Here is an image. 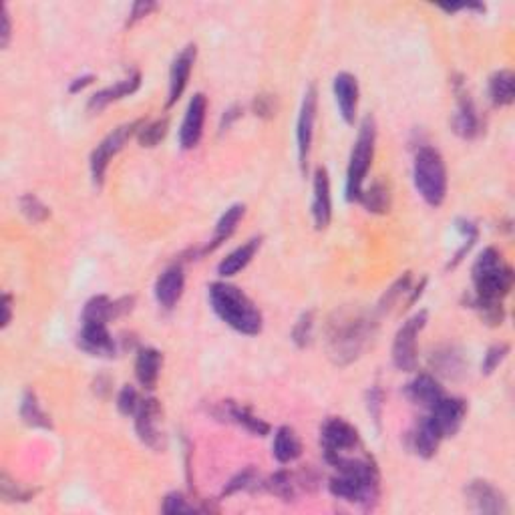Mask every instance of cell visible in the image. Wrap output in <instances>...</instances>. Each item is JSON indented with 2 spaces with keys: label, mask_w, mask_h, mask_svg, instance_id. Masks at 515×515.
<instances>
[{
  "label": "cell",
  "mask_w": 515,
  "mask_h": 515,
  "mask_svg": "<svg viewBox=\"0 0 515 515\" xmlns=\"http://www.w3.org/2000/svg\"><path fill=\"white\" fill-rule=\"evenodd\" d=\"M429 365H431L435 376L447 381H459L467 373L465 355L457 344H441V347L433 349Z\"/></svg>",
  "instance_id": "obj_23"
},
{
  "label": "cell",
  "mask_w": 515,
  "mask_h": 515,
  "mask_svg": "<svg viewBox=\"0 0 515 515\" xmlns=\"http://www.w3.org/2000/svg\"><path fill=\"white\" fill-rule=\"evenodd\" d=\"M133 422L137 439H140L145 447H149L156 453L165 449V433L164 429H161L164 409H161V403L156 397L141 398V403L133 414Z\"/></svg>",
  "instance_id": "obj_12"
},
{
  "label": "cell",
  "mask_w": 515,
  "mask_h": 515,
  "mask_svg": "<svg viewBox=\"0 0 515 515\" xmlns=\"http://www.w3.org/2000/svg\"><path fill=\"white\" fill-rule=\"evenodd\" d=\"M262 236H252L248 242H244L242 245H237L234 252H229L228 256L218 264V274L220 278H232V276L240 274L244 268H248V264L256 258V253L262 248Z\"/></svg>",
  "instance_id": "obj_26"
},
{
  "label": "cell",
  "mask_w": 515,
  "mask_h": 515,
  "mask_svg": "<svg viewBox=\"0 0 515 515\" xmlns=\"http://www.w3.org/2000/svg\"><path fill=\"white\" fill-rule=\"evenodd\" d=\"M310 213L314 228L325 232L333 221V194H330V175L326 167H317L312 175V204Z\"/></svg>",
  "instance_id": "obj_18"
},
{
  "label": "cell",
  "mask_w": 515,
  "mask_h": 515,
  "mask_svg": "<svg viewBox=\"0 0 515 515\" xmlns=\"http://www.w3.org/2000/svg\"><path fill=\"white\" fill-rule=\"evenodd\" d=\"M262 491H268V494H272L274 497L282 499L284 503L296 502L300 495L296 475L288 471V469H280V471L272 473L270 478H266L262 481Z\"/></svg>",
  "instance_id": "obj_31"
},
{
  "label": "cell",
  "mask_w": 515,
  "mask_h": 515,
  "mask_svg": "<svg viewBox=\"0 0 515 515\" xmlns=\"http://www.w3.org/2000/svg\"><path fill=\"white\" fill-rule=\"evenodd\" d=\"M207 115V97L204 93H194L189 99L186 115L180 127V148L183 151L196 149L204 137V125Z\"/></svg>",
  "instance_id": "obj_16"
},
{
  "label": "cell",
  "mask_w": 515,
  "mask_h": 515,
  "mask_svg": "<svg viewBox=\"0 0 515 515\" xmlns=\"http://www.w3.org/2000/svg\"><path fill=\"white\" fill-rule=\"evenodd\" d=\"M141 403V397L137 393V389L133 384H123L121 390L117 393V411L123 414V417H133L137 406Z\"/></svg>",
  "instance_id": "obj_43"
},
{
  "label": "cell",
  "mask_w": 515,
  "mask_h": 515,
  "mask_svg": "<svg viewBox=\"0 0 515 515\" xmlns=\"http://www.w3.org/2000/svg\"><path fill=\"white\" fill-rule=\"evenodd\" d=\"M164 355L153 347H141L135 357V379L145 390H153L159 382Z\"/></svg>",
  "instance_id": "obj_27"
},
{
  "label": "cell",
  "mask_w": 515,
  "mask_h": 515,
  "mask_svg": "<svg viewBox=\"0 0 515 515\" xmlns=\"http://www.w3.org/2000/svg\"><path fill=\"white\" fill-rule=\"evenodd\" d=\"M276 111H278V101H276V95L270 93H260L253 97L252 101V113L260 119H274Z\"/></svg>",
  "instance_id": "obj_44"
},
{
  "label": "cell",
  "mask_w": 515,
  "mask_h": 515,
  "mask_svg": "<svg viewBox=\"0 0 515 515\" xmlns=\"http://www.w3.org/2000/svg\"><path fill=\"white\" fill-rule=\"evenodd\" d=\"M374 145H376V121L373 115L360 121L357 140L352 143L349 167H347V186H344V194H347L349 202H358L365 189V180L368 172H371L373 159H374Z\"/></svg>",
  "instance_id": "obj_6"
},
{
  "label": "cell",
  "mask_w": 515,
  "mask_h": 515,
  "mask_svg": "<svg viewBox=\"0 0 515 515\" xmlns=\"http://www.w3.org/2000/svg\"><path fill=\"white\" fill-rule=\"evenodd\" d=\"M413 183L422 202L441 207L447 197V165L441 151L433 145H419L413 159Z\"/></svg>",
  "instance_id": "obj_4"
},
{
  "label": "cell",
  "mask_w": 515,
  "mask_h": 515,
  "mask_svg": "<svg viewBox=\"0 0 515 515\" xmlns=\"http://www.w3.org/2000/svg\"><path fill=\"white\" fill-rule=\"evenodd\" d=\"M376 333L373 314L358 309H341L328 318L326 352L336 366H349L363 355Z\"/></svg>",
  "instance_id": "obj_2"
},
{
  "label": "cell",
  "mask_w": 515,
  "mask_h": 515,
  "mask_svg": "<svg viewBox=\"0 0 515 515\" xmlns=\"http://www.w3.org/2000/svg\"><path fill=\"white\" fill-rule=\"evenodd\" d=\"M443 439V433L439 431V427H437V422L429 413L414 422L411 431L406 433V443H409L414 455L421 459H433L437 451H439Z\"/></svg>",
  "instance_id": "obj_20"
},
{
  "label": "cell",
  "mask_w": 515,
  "mask_h": 515,
  "mask_svg": "<svg viewBox=\"0 0 515 515\" xmlns=\"http://www.w3.org/2000/svg\"><path fill=\"white\" fill-rule=\"evenodd\" d=\"M262 478H260V471L253 465L244 467L242 471H237L232 479L226 483L224 491H221V497H232L236 494H253V491L262 489Z\"/></svg>",
  "instance_id": "obj_34"
},
{
  "label": "cell",
  "mask_w": 515,
  "mask_h": 515,
  "mask_svg": "<svg viewBox=\"0 0 515 515\" xmlns=\"http://www.w3.org/2000/svg\"><path fill=\"white\" fill-rule=\"evenodd\" d=\"M196 59H197V47L194 43L186 44V47L178 52V57L173 59L172 68H169L167 109H172V107L180 101L181 95L186 93L191 71H194V65H196Z\"/></svg>",
  "instance_id": "obj_17"
},
{
  "label": "cell",
  "mask_w": 515,
  "mask_h": 515,
  "mask_svg": "<svg viewBox=\"0 0 515 515\" xmlns=\"http://www.w3.org/2000/svg\"><path fill=\"white\" fill-rule=\"evenodd\" d=\"M382 409H384V393L381 387H371L366 390V411L371 414V419L374 421L376 427H381L382 419Z\"/></svg>",
  "instance_id": "obj_46"
},
{
  "label": "cell",
  "mask_w": 515,
  "mask_h": 515,
  "mask_svg": "<svg viewBox=\"0 0 515 515\" xmlns=\"http://www.w3.org/2000/svg\"><path fill=\"white\" fill-rule=\"evenodd\" d=\"M0 20H3V28H0V47L6 49L12 38V19L6 4H3V9H0Z\"/></svg>",
  "instance_id": "obj_48"
},
{
  "label": "cell",
  "mask_w": 515,
  "mask_h": 515,
  "mask_svg": "<svg viewBox=\"0 0 515 515\" xmlns=\"http://www.w3.org/2000/svg\"><path fill=\"white\" fill-rule=\"evenodd\" d=\"M358 204L363 205L368 213H376V216H384V213H389L390 204H393L389 183L384 180L373 181L371 188L363 189V196H360Z\"/></svg>",
  "instance_id": "obj_32"
},
{
  "label": "cell",
  "mask_w": 515,
  "mask_h": 515,
  "mask_svg": "<svg viewBox=\"0 0 515 515\" xmlns=\"http://www.w3.org/2000/svg\"><path fill=\"white\" fill-rule=\"evenodd\" d=\"M403 393L413 405H417V406H422V409L431 411L433 406L439 403V398L445 395V390H443L441 382H439V379H437L435 374L419 373V374H414L413 379L405 384Z\"/></svg>",
  "instance_id": "obj_25"
},
{
  "label": "cell",
  "mask_w": 515,
  "mask_h": 515,
  "mask_svg": "<svg viewBox=\"0 0 515 515\" xmlns=\"http://www.w3.org/2000/svg\"><path fill=\"white\" fill-rule=\"evenodd\" d=\"M317 117H318V89L317 84H309L302 95V103H300V113L296 121V151H298V165L302 175H306V172H309Z\"/></svg>",
  "instance_id": "obj_11"
},
{
  "label": "cell",
  "mask_w": 515,
  "mask_h": 515,
  "mask_svg": "<svg viewBox=\"0 0 515 515\" xmlns=\"http://www.w3.org/2000/svg\"><path fill=\"white\" fill-rule=\"evenodd\" d=\"M183 290H186V272H183V264L173 262L157 276L156 286H153V296H156L159 309L169 312L178 306L183 296Z\"/></svg>",
  "instance_id": "obj_19"
},
{
  "label": "cell",
  "mask_w": 515,
  "mask_h": 515,
  "mask_svg": "<svg viewBox=\"0 0 515 515\" xmlns=\"http://www.w3.org/2000/svg\"><path fill=\"white\" fill-rule=\"evenodd\" d=\"M36 495V489L22 487L20 483L9 478V473H3L0 478V497L6 503H27Z\"/></svg>",
  "instance_id": "obj_37"
},
{
  "label": "cell",
  "mask_w": 515,
  "mask_h": 515,
  "mask_svg": "<svg viewBox=\"0 0 515 515\" xmlns=\"http://www.w3.org/2000/svg\"><path fill=\"white\" fill-rule=\"evenodd\" d=\"M465 502L469 510L487 515L510 513L507 497L499 487L487 479H473L465 486Z\"/></svg>",
  "instance_id": "obj_13"
},
{
  "label": "cell",
  "mask_w": 515,
  "mask_h": 515,
  "mask_svg": "<svg viewBox=\"0 0 515 515\" xmlns=\"http://www.w3.org/2000/svg\"><path fill=\"white\" fill-rule=\"evenodd\" d=\"M145 119H135L129 123H123V125L115 127L113 132L107 133L101 141L95 145V149L91 151L89 157V169H91V178H93V183L97 188H101L105 183V175L107 169H109V164L113 157L125 148L127 141L132 137H137V132H140Z\"/></svg>",
  "instance_id": "obj_7"
},
{
  "label": "cell",
  "mask_w": 515,
  "mask_h": 515,
  "mask_svg": "<svg viewBox=\"0 0 515 515\" xmlns=\"http://www.w3.org/2000/svg\"><path fill=\"white\" fill-rule=\"evenodd\" d=\"M19 414L25 425L33 427V429H52L51 417L41 406V401L33 389H27L25 393L20 397V405H19Z\"/></svg>",
  "instance_id": "obj_33"
},
{
  "label": "cell",
  "mask_w": 515,
  "mask_h": 515,
  "mask_svg": "<svg viewBox=\"0 0 515 515\" xmlns=\"http://www.w3.org/2000/svg\"><path fill=\"white\" fill-rule=\"evenodd\" d=\"M330 467L336 469V475L328 481V491L334 499L358 505L366 511L379 505L381 471L373 455L363 449L336 459Z\"/></svg>",
  "instance_id": "obj_1"
},
{
  "label": "cell",
  "mask_w": 515,
  "mask_h": 515,
  "mask_svg": "<svg viewBox=\"0 0 515 515\" xmlns=\"http://www.w3.org/2000/svg\"><path fill=\"white\" fill-rule=\"evenodd\" d=\"M161 511L167 515L173 513H194L199 511V505L191 503L189 499L181 494V491H172L164 497V503H161Z\"/></svg>",
  "instance_id": "obj_42"
},
{
  "label": "cell",
  "mask_w": 515,
  "mask_h": 515,
  "mask_svg": "<svg viewBox=\"0 0 515 515\" xmlns=\"http://www.w3.org/2000/svg\"><path fill=\"white\" fill-rule=\"evenodd\" d=\"M411 282H413L411 272H405L403 276H398V278L393 282V286H390L382 294L381 302H379V310L381 312H389L390 309H395V306L398 304V300H401L405 294H409V292H411Z\"/></svg>",
  "instance_id": "obj_39"
},
{
  "label": "cell",
  "mask_w": 515,
  "mask_h": 515,
  "mask_svg": "<svg viewBox=\"0 0 515 515\" xmlns=\"http://www.w3.org/2000/svg\"><path fill=\"white\" fill-rule=\"evenodd\" d=\"M212 414L221 422H232V425H237L240 429H244L245 433H250L252 437H266L272 429L264 419H260L258 414L250 409V406L236 403V401H220L212 409Z\"/></svg>",
  "instance_id": "obj_15"
},
{
  "label": "cell",
  "mask_w": 515,
  "mask_h": 515,
  "mask_svg": "<svg viewBox=\"0 0 515 515\" xmlns=\"http://www.w3.org/2000/svg\"><path fill=\"white\" fill-rule=\"evenodd\" d=\"M140 87H141V73L132 71L127 76H123L121 81L113 83V84H109V87H105V89L97 91V93L91 95L89 103H87V111L89 113H101L111 103H117V101H121V99L132 97L133 93H137V89Z\"/></svg>",
  "instance_id": "obj_24"
},
{
  "label": "cell",
  "mask_w": 515,
  "mask_h": 515,
  "mask_svg": "<svg viewBox=\"0 0 515 515\" xmlns=\"http://www.w3.org/2000/svg\"><path fill=\"white\" fill-rule=\"evenodd\" d=\"M429 312L419 310L413 317L403 322V326L397 330L395 341H393V365L397 371L401 373H414L417 371L419 355H417V338L422 333V328L427 326Z\"/></svg>",
  "instance_id": "obj_9"
},
{
  "label": "cell",
  "mask_w": 515,
  "mask_h": 515,
  "mask_svg": "<svg viewBox=\"0 0 515 515\" xmlns=\"http://www.w3.org/2000/svg\"><path fill=\"white\" fill-rule=\"evenodd\" d=\"M76 344L89 357L97 358H113L117 355V341L109 333L107 322L81 320V330L76 334Z\"/></svg>",
  "instance_id": "obj_14"
},
{
  "label": "cell",
  "mask_w": 515,
  "mask_h": 515,
  "mask_svg": "<svg viewBox=\"0 0 515 515\" xmlns=\"http://www.w3.org/2000/svg\"><path fill=\"white\" fill-rule=\"evenodd\" d=\"M489 101L495 107H510L515 101V75L510 68H499L489 76Z\"/></svg>",
  "instance_id": "obj_30"
},
{
  "label": "cell",
  "mask_w": 515,
  "mask_h": 515,
  "mask_svg": "<svg viewBox=\"0 0 515 515\" xmlns=\"http://www.w3.org/2000/svg\"><path fill=\"white\" fill-rule=\"evenodd\" d=\"M157 9L156 3H149V0H141V3H135L132 6V11H129V17H127V27H133L135 22L143 20L145 17H149V12H153Z\"/></svg>",
  "instance_id": "obj_47"
},
{
  "label": "cell",
  "mask_w": 515,
  "mask_h": 515,
  "mask_svg": "<svg viewBox=\"0 0 515 515\" xmlns=\"http://www.w3.org/2000/svg\"><path fill=\"white\" fill-rule=\"evenodd\" d=\"M510 355V344L507 342H499V344H491V347L486 350L481 360V374H494L499 366L503 365V360Z\"/></svg>",
  "instance_id": "obj_41"
},
{
  "label": "cell",
  "mask_w": 515,
  "mask_h": 515,
  "mask_svg": "<svg viewBox=\"0 0 515 515\" xmlns=\"http://www.w3.org/2000/svg\"><path fill=\"white\" fill-rule=\"evenodd\" d=\"M207 300L216 317L237 334L258 336L264 328V317L256 302L242 288L228 280L212 282L207 286Z\"/></svg>",
  "instance_id": "obj_3"
},
{
  "label": "cell",
  "mask_w": 515,
  "mask_h": 515,
  "mask_svg": "<svg viewBox=\"0 0 515 515\" xmlns=\"http://www.w3.org/2000/svg\"><path fill=\"white\" fill-rule=\"evenodd\" d=\"M244 115V109H242V105H229L228 109L221 113V119H220V133H224L228 132V129H232L234 123L240 119Z\"/></svg>",
  "instance_id": "obj_49"
},
{
  "label": "cell",
  "mask_w": 515,
  "mask_h": 515,
  "mask_svg": "<svg viewBox=\"0 0 515 515\" xmlns=\"http://www.w3.org/2000/svg\"><path fill=\"white\" fill-rule=\"evenodd\" d=\"M19 207H20L22 216H25L28 221H33V224H43V221L51 216V207L35 194L20 196Z\"/></svg>",
  "instance_id": "obj_38"
},
{
  "label": "cell",
  "mask_w": 515,
  "mask_h": 515,
  "mask_svg": "<svg viewBox=\"0 0 515 515\" xmlns=\"http://www.w3.org/2000/svg\"><path fill=\"white\" fill-rule=\"evenodd\" d=\"M455 228H457V232L461 234V240H463V242H461L459 250L453 253V258L449 260L447 270H453V268H457L461 262H463L465 256H467L469 252H471V248H473L475 242H478V237H479V228L471 220L457 218L455 220Z\"/></svg>",
  "instance_id": "obj_35"
},
{
  "label": "cell",
  "mask_w": 515,
  "mask_h": 515,
  "mask_svg": "<svg viewBox=\"0 0 515 515\" xmlns=\"http://www.w3.org/2000/svg\"><path fill=\"white\" fill-rule=\"evenodd\" d=\"M451 89H453V95H455V101H457V109L451 117L453 133L465 141L478 140L483 132V121H481L478 105H475L471 93H469L467 83H465L463 76L461 75L453 76Z\"/></svg>",
  "instance_id": "obj_10"
},
{
  "label": "cell",
  "mask_w": 515,
  "mask_h": 515,
  "mask_svg": "<svg viewBox=\"0 0 515 515\" xmlns=\"http://www.w3.org/2000/svg\"><path fill=\"white\" fill-rule=\"evenodd\" d=\"M12 322V294L4 292L3 294V328H9Z\"/></svg>",
  "instance_id": "obj_52"
},
{
  "label": "cell",
  "mask_w": 515,
  "mask_h": 515,
  "mask_svg": "<svg viewBox=\"0 0 515 515\" xmlns=\"http://www.w3.org/2000/svg\"><path fill=\"white\" fill-rule=\"evenodd\" d=\"M244 213H245V205L244 204H232V205H229L228 210L221 213V218L218 220L216 229H213L212 240L204 245L202 252H199V253H207V252L218 250L221 244H224L226 240H229V237L236 234L237 224L242 221Z\"/></svg>",
  "instance_id": "obj_29"
},
{
  "label": "cell",
  "mask_w": 515,
  "mask_h": 515,
  "mask_svg": "<svg viewBox=\"0 0 515 515\" xmlns=\"http://www.w3.org/2000/svg\"><path fill=\"white\" fill-rule=\"evenodd\" d=\"M320 447L325 461L330 465L333 461L352 455L363 449L358 429L342 417H328L320 427Z\"/></svg>",
  "instance_id": "obj_8"
},
{
  "label": "cell",
  "mask_w": 515,
  "mask_h": 515,
  "mask_svg": "<svg viewBox=\"0 0 515 515\" xmlns=\"http://www.w3.org/2000/svg\"><path fill=\"white\" fill-rule=\"evenodd\" d=\"M294 475H296L300 494H302V491H306V494H314V491H318L322 478L312 465H304L300 471H294Z\"/></svg>",
  "instance_id": "obj_45"
},
{
  "label": "cell",
  "mask_w": 515,
  "mask_h": 515,
  "mask_svg": "<svg viewBox=\"0 0 515 515\" xmlns=\"http://www.w3.org/2000/svg\"><path fill=\"white\" fill-rule=\"evenodd\" d=\"M113 387V381L109 379V376L107 374H99L97 379L93 381V390H95V395L97 397H101V398H107L109 397V393H111V389Z\"/></svg>",
  "instance_id": "obj_51"
},
{
  "label": "cell",
  "mask_w": 515,
  "mask_h": 515,
  "mask_svg": "<svg viewBox=\"0 0 515 515\" xmlns=\"http://www.w3.org/2000/svg\"><path fill=\"white\" fill-rule=\"evenodd\" d=\"M473 296L491 302H503L513 286V270L503 262L502 252L487 245L471 266Z\"/></svg>",
  "instance_id": "obj_5"
},
{
  "label": "cell",
  "mask_w": 515,
  "mask_h": 515,
  "mask_svg": "<svg viewBox=\"0 0 515 515\" xmlns=\"http://www.w3.org/2000/svg\"><path fill=\"white\" fill-rule=\"evenodd\" d=\"M333 95L338 107V113H341L342 121L347 125H355L357 113H358V99H360V89L357 76L347 71H341L333 81Z\"/></svg>",
  "instance_id": "obj_22"
},
{
  "label": "cell",
  "mask_w": 515,
  "mask_h": 515,
  "mask_svg": "<svg viewBox=\"0 0 515 515\" xmlns=\"http://www.w3.org/2000/svg\"><path fill=\"white\" fill-rule=\"evenodd\" d=\"M312 336H314V312L306 310L300 314L298 320L294 322V326H292L290 338L298 349H306V347H310Z\"/></svg>",
  "instance_id": "obj_40"
},
{
  "label": "cell",
  "mask_w": 515,
  "mask_h": 515,
  "mask_svg": "<svg viewBox=\"0 0 515 515\" xmlns=\"http://www.w3.org/2000/svg\"><path fill=\"white\" fill-rule=\"evenodd\" d=\"M302 439H300L294 429L288 425L276 429L272 441V457L278 461L280 465L294 463V461L302 457Z\"/></svg>",
  "instance_id": "obj_28"
},
{
  "label": "cell",
  "mask_w": 515,
  "mask_h": 515,
  "mask_svg": "<svg viewBox=\"0 0 515 515\" xmlns=\"http://www.w3.org/2000/svg\"><path fill=\"white\" fill-rule=\"evenodd\" d=\"M467 411H469V405L465 398L443 395L439 398V403L429 411V414H431V419L437 422V427H439V431L443 433L445 439H447V437L457 435L459 429L463 427V422L467 419Z\"/></svg>",
  "instance_id": "obj_21"
},
{
  "label": "cell",
  "mask_w": 515,
  "mask_h": 515,
  "mask_svg": "<svg viewBox=\"0 0 515 515\" xmlns=\"http://www.w3.org/2000/svg\"><path fill=\"white\" fill-rule=\"evenodd\" d=\"M95 79H97V76L93 73H84L81 76H75V79L68 83V93H71V95L81 93L83 89H87L89 84H93Z\"/></svg>",
  "instance_id": "obj_50"
},
{
  "label": "cell",
  "mask_w": 515,
  "mask_h": 515,
  "mask_svg": "<svg viewBox=\"0 0 515 515\" xmlns=\"http://www.w3.org/2000/svg\"><path fill=\"white\" fill-rule=\"evenodd\" d=\"M167 132H169L167 117L143 123L140 132H137V141H140L141 148H148V149L157 148V145L165 140Z\"/></svg>",
  "instance_id": "obj_36"
}]
</instances>
